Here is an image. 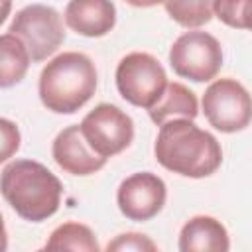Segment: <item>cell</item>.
Here are the masks:
<instances>
[{"label":"cell","mask_w":252,"mask_h":252,"mask_svg":"<svg viewBox=\"0 0 252 252\" xmlns=\"http://www.w3.org/2000/svg\"><path fill=\"white\" fill-rule=\"evenodd\" d=\"M154 154L165 169L193 179L213 175L222 161L217 138L189 118H169L159 124Z\"/></svg>","instance_id":"6da1fadb"},{"label":"cell","mask_w":252,"mask_h":252,"mask_svg":"<svg viewBox=\"0 0 252 252\" xmlns=\"http://www.w3.org/2000/svg\"><path fill=\"white\" fill-rule=\"evenodd\" d=\"M0 193L24 220L41 222L57 213L63 185L43 163L16 159L0 173Z\"/></svg>","instance_id":"7a4b0ae2"},{"label":"cell","mask_w":252,"mask_h":252,"mask_svg":"<svg viewBox=\"0 0 252 252\" xmlns=\"http://www.w3.org/2000/svg\"><path fill=\"white\" fill-rule=\"evenodd\" d=\"M37 91L47 110L73 114L94 94L96 67L85 53L63 51L41 69Z\"/></svg>","instance_id":"3957f363"},{"label":"cell","mask_w":252,"mask_h":252,"mask_svg":"<svg viewBox=\"0 0 252 252\" xmlns=\"http://www.w3.org/2000/svg\"><path fill=\"white\" fill-rule=\"evenodd\" d=\"M167 87L161 63L144 51L124 55L116 67V89L124 100L140 108H152Z\"/></svg>","instance_id":"277c9868"},{"label":"cell","mask_w":252,"mask_h":252,"mask_svg":"<svg viewBox=\"0 0 252 252\" xmlns=\"http://www.w3.org/2000/svg\"><path fill=\"white\" fill-rule=\"evenodd\" d=\"M8 32L24 41L32 61L35 63L45 61L65 41L61 14L45 4H30L22 8L14 16Z\"/></svg>","instance_id":"5b68a950"},{"label":"cell","mask_w":252,"mask_h":252,"mask_svg":"<svg viewBox=\"0 0 252 252\" xmlns=\"http://www.w3.org/2000/svg\"><path fill=\"white\" fill-rule=\"evenodd\" d=\"M169 65L175 75L193 83H207L217 77L222 65V49L215 35L193 30L181 33L169 49Z\"/></svg>","instance_id":"8992f818"},{"label":"cell","mask_w":252,"mask_h":252,"mask_svg":"<svg viewBox=\"0 0 252 252\" xmlns=\"http://www.w3.org/2000/svg\"><path fill=\"white\" fill-rule=\"evenodd\" d=\"M79 130L89 148L106 159L124 152L134 140L132 118L124 110L108 102L96 104L81 120Z\"/></svg>","instance_id":"52a82bcc"},{"label":"cell","mask_w":252,"mask_h":252,"mask_svg":"<svg viewBox=\"0 0 252 252\" xmlns=\"http://www.w3.org/2000/svg\"><path fill=\"white\" fill-rule=\"evenodd\" d=\"M201 104L205 118L219 132L232 134L250 124V94L236 79L213 81L205 89Z\"/></svg>","instance_id":"ba28073f"},{"label":"cell","mask_w":252,"mask_h":252,"mask_svg":"<svg viewBox=\"0 0 252 252\" xmlns=\"http://www.w3.org/2000/svg\"><path fill=\"white\" fill-rule=\"evenodd\" d=\"M167 189L161 177L152 171H138L126 177L116 193L120 213L130 220H150L165 205Z\"/></svg>","instance_id":"9c48e42d"},{"label":"cell","mask_w":252,"mask_h":252,"mask_svg":"<svg viewBox=\"0 0 252 252\" xmlns=\"http://www.w3.org/2000/svg\"><path fill=\"white\" fill-rule=\"evenodd\" d=\"M51 154L55 163L71 175H91L102 169L106 163V158L94 154L89 148L79 130V124L67 126L55 136Z\"/></svg>","instance_id":"30bf717a"},{"label":"cell","mask_w":252,"mask_h":252,"mask_svg":"<svg viewBox=\"0 0 252 252\" xmlns=\"http://www.w3.org/2000/svg\"><path fill=\"white\" fill-rule=\"evenodd\" d=\"M65 24L79 35L102 37L116 24V6L112 0H69Z\"/></svg>","instance_id":"8fae6325"},{"label":"cell","mask_w":252,"mask_h":252,"mask_svg":"<svg viewBox=\"0 0 252 252\" xmlns=\"http://www.w3.org/2000/svg\"><path fill=\"white\" fill-rule=\"evenodd\" d=\"M228 248V232L215 217L197 215L189 219L179 232L181 252H226Z\"/></svg>","instance_id":"7c38bea8"},{"label":"cell","mask_w":252,"mask_h":252,"mask_svg":"<svg viewBox=\"0 0 252 252\" xmlns=\"http://www.w3.org/2000/svg\"><path fill=\"white\" fill-rule=\"evenodd\" d=\"M148 114L154 124H163L169 118H189L193 120L199 114V102L193 91H189L181 83H169L158 102L148 108Z\"/></svg>","instance_id":"4fadbf2b"},{"label":"cell","mask_w":252,"mask_h":252,"mask_svg":"<svg viewBox=\"0 0 252 252\" xmlns=\"http://www.w3.org/2000/svg\"><path fill=\"white\" fill-rule=\"evenodd\" d=\"M32 57L24 41L14 33H2L0 35V89H8L18 85L28 69H30Z\"/></svg>","instance_id":"5bb4252c"},{"label":"cell","mask_w":252,"mask_h":252,"mask_svg":"<svg viewBox=\"0 0 252 252\" xmlns=\"http://www.w3.org/2000/svg\"><path fill=\"white\" fill-rule=\"evenodd\" d=\"M43 248L45 250H81V252H98L100 250L93 230L81 222L59 224L51 232V236Z\"/></svg>","instance_id":"9a60e30c"},{"label":"cell","mask_w":252,"mask_h":252,"mask_svg":"<svg viewBox=\"0 0 252 252\" xmlns=\"http://www.w3.org/2000/svg\"><path fill=\"white\" fill-rule=\"evenodd\" d=\"M165 12L183 28H201L213 18V0H163Z\"/></svg>","instance_id":"2e32d148"},{"label":"cell","mask_w":252,"mask_h":252,"mask_svg":"<svg viewBox=\"0 0 252 252\" xmlns=\"http://www.w3.org/2000/svg\"><path fill=\"white\" fill-rule=\"evenodd\" d=\"M250 2L252 0H213V14L230 28L248 30L250 28Z\"/></svg>","instance_id":"e0dca14e"},{"label":"cell","mask_w":252,"mask_h":252,"mask_svg":"<svg viewBox=\"0 0 252 252\" xmlns=\"http://www.w3.org/2000/svg\"><path fill=\"white\" fill-rule=\"evenodd\" d=\"M22 144V134L16 122L0 116V163L16 156Z\"/></svg>","instance_id":"ac0fdd59"},{"label":"cell","mask_w":252,"mask_h":252,"mask_svg":"<svg viewBox=\"0 0 252 252\" xmlns=\"http://www.w3.org/2000/svg\"><path fill=\"white\" fill-rule=\"evenodd\" d=\"M106 250H120V252H156L158 246L146 236V234H138V232H126L116 236L112 242H108Z\"/></svg>","instance_id":"d6986e66"},{"label":"cell","mask_w":252,"mask_h":252,"mask_svg":"<svg viewBox=\"0 0 252 252\" xmlns=\"http://www.w3.org/2000/svg\"><path fill=\"white\" fill-rule=\"evenodd\" d=\"M124 2H128L130 6H136V8H152V6L163 4V0H124Z\"/></svg>","instance_id":"ffe728a7"},{"label":"cell","mask_w":252,"mask_h":252,"mask_svg":"<svg viewBox=\"0 0 252 252\" xmlns=\"http://www.w3.org/2000/svg\"><path fill=\"white\" fill-rule=\"evenodd\" d=\"M8 248V234H6V226H4V219L0 213V252H4Z\"/></svg>","instance_id":"44dd1931"},{"label":"cell","mask_w":252,"mask_h":252,"mask_svg":"<svg viewBox=\"0 0 252 252\" xmlns=\"http://www.w3.org/2000/svg\"><path fill=\"white\" fill-rule=\"evenodd\" d=\"M10 10H12V0H0V24H4Z\"/></svg>","instance_id":"7402d4cb"}]
</instances>
